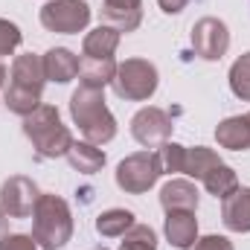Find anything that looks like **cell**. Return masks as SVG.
Here are the masks:
<instances>
[{
    "instance_id": "cell-1",
    "label": "cell",
    "mask_w": 250,
    "mask_h": 250,
    "mask_svg": "<svg viewBox=\"0 0 250 250\" xmlns=\"http://www.w3.org/2000/svg\"><path fill=\"white\" fill-rule=\"evenodd\" d=\"M70 117L79 125L82 137L93 146H105L117 137V120L105 105V87L82 84L70 96Z\"/></svg>"
},
{
    "instance_id": "cell-2",
    "label": "cell",
    "mask_w": 250,
    "mask_h": 250,
    "mask_svg": "<svg viewBox=\"0 0 250 250\" xmlns=\"http://www.w3.org/2000/svg\"><path fill=\"white\" fill-rule=\"evenodd\" d=\"M23 134L35 146L38 157H47V160L64 157L67 148L73 146V137H70L67 125L62 123V114L53 105H41L29 117H23Z\"/></svg>"
},
{
    "instance_id": "cell-3",
    "label": "cell",
    "mask_w": 250,
    "mask_h": 250,
    "mask_svg": "<svg viewBox=\"0 0 250 250\" xmlns=\"http://www.w3.org/2000/svg\"><path fill=\"white\" fill-rule=\"evenodd\" d=\"M73 236V215L59 195H41L32 209V239L41 250H59Z\"/></svg>"
},
{
    "instance_id": "cell-4",
    "label": "cell",
    "mask_w": 250,
    "mask_h": 250,
    "mask_svg": "<svg viewBox=\"0 0 250 250\" xmlns=\"http://www.w3.org/2000/svg\"><path fill=\"white\" fill-rule=\"evenodd\" d=\"M157 67L148 62V59H125L120 67H117V76H114V93L120 99H128V102H146L154 96L157 90Z\"/></svg>"
},
{
    "instance_id": "cell-5",
    "label": "cell",
    "mask_w": 250,
    "mask_h": 250,
    "mask_svg": "<svg viewBox=\"0 0 250 250\" xmlns=\"http://www.w3.org/2000/svg\"><path fill=\"white\" fill-rule=\"evenodd\" d=\"M160 175H163V166L157 151H137V154H128L117 166V187L128 195H143L157 184Z\"/></svg>"
},
{
    "instance_id": "cell-6",
    "label": "cell",
    "mask_w": 250,
    "mask_h": 250,
    "mask_svg": "<svg viewBox=\"0 0 250 250\" xmlns=\"http://www.w3.org/2000/svg\"><path fill=\"white\" fill-rule=\"evenodd\" d=\"M90 23V6L84 0H47L41 9V26L59 35H79Z\"/></svg>"
},
{
    "instance_id": "cell-7",
    "label": "cell",
    "mask_w": 250,
    "mask_h": 250,
    "mask_svg": "<svg viewBox=\"0 0 250 250\" xmlns=\"http://www.w3.org/2000/svg\"><path fill=\"white\" fill-rule=\"evenodd\" d=\"M172 117L163 108H143L131 117V137L146 148H160L172 137Z\"/></svg>"
},
{
    "instance_id": "cell-8",
    "label": "cell",
    "mask_w": 250,
    "mask_h": 250,
    "mask_svg": "<svg viewBox=\"0 0 250 250\" xmlns=\"http://www.w3.org/2000/svg\"><path fill=\"white\" fill-rule=\"evenodd\" d=\"M230 47V32L227 23L218 18H201L192 26V50L204 62H218Z\"/></svg>"
},
{
    "instance_id": "cell-9",
    "label": "cell",
    "mask_w": 250,
    "mask_h": 250,
    "mask_svg": "<svg viewBox=\"0 0 250 250\" xmlns=\"http://www.w3.org/2000/svg\"><path fill=\"white\" fill-rule=\"evenodd\" d=\"M38 198H41V192L35 187V181H29L23 175H12L0 187V207L6 209L9 218H29Z\"/></svg>"
},
{
    "instance_id": "cell-10",
    "label": "cell",
    "mask_w": 250,
    "mask_h": 250,
    "mask_svg": "<svg viewBox=\"0 0 250 250\" xmlns=\"http://www.w3.org/2000/svg\"><path fill=\"white\" fill-rule=\"evenodd\" d=\"M99 18L117 32H134L143 21V0H102Z\"/></svg>"
},
{
    "instance_id": "cell-11",
    "label": "cell",
    "mask_w": 250,
    "mask_h": 250,
    "mask_svg": "<svg viewBox=\"0 0 250 250\" xmlns=\"http://www.w3.org/2000/svg\"><path fill=\"white\" fill-rule=\"evenodd\" d=\"M221 221L233 233H250V189L239 187L221 201Z\"/></svg>"
},
{
    "instance_id": "cell-12",
    "label": "cell",
    "mask_w": 250,
    "mask_h": 250,
    "mask_svg": "<svg viewBox=\"0 0 250 250\" xmlns=\"http://www.w3.org/2000/svg\"><path fill=\"white\" fill-rule=\"evenodd\" d=\"M44 73H47V82H56V84H67V82H73L76 76H79V56L73 53V50H67V47H53V50H47L44 56Z\"/></svg>"
},
{
    "instance_id": "cell-13",
    "label": "cell",
    "mask_w": 250,
    "mask_h": 250,
    "mask_svg": "<svg viewBox=\"0 0 250 250\" xmlns=\"http://www.w3.org/2000/svg\"><path fill=\"white\" fill-rule=\"evenodd\" d=\"M163 233H166V239H169L172 248L187 250L198 239V218H195V212H189V209H172V212H166Z\"/></svg>"
},
{
    "instance_id": "cell-14",
    "label": "cell",
    "mask_w": 250,
    "mask_h": 250,
    "mask_svg": "<svg viewBox=\"0 0 250 250\" xmlns=\"http://www.w3.org/2000/svg\"><path fill=\"white\" fill-rule=\"evenodd\" d=\"M9 84H21V87H29V90H41L44 93V84H47L44 59L35 56V53L18 56L15 64H12V82Z\"/></svg>"
},
{
    "instance_id": "cell-15",
    "label": "cell",
    "mask_w": 250,
    "mask_h": 250,
    "mask_svg": "<svg viewBox=\"0 0 250 250\" xmlns=\"http://www.w3.org/2000/svg\"><path fill=\"white\" fill-rule=\"evenodd\" d=\"M120 35L114 26H105L99 23L93 32L84 35V44H82V56L84 59H114L117 47H120Z\"/></svg>"
},
{
    "instance_id": "cell-16",
    "label": "cell",
    "mask_w": 250,
    "mask_h": 250,
    "mask_svg": "<svg viewBox=\"0 0 250 250\" xmlns=\"http://www.w3.org/2000/svg\"><path fill=\"white\" fill-rule=\"evenodd\" d=\"M215 140L221 148L230 151H248L250 148V123L248 117H227L215 128Z\"/></svg>"
},
{
    "instance_id": "cell-17",
    "label": "cell",
    "mask_w": 250,
    "mask_h": 250,
    "mask_svg": "<svg viewBox=\"0 0 250 250\" xmlns=\"http://www.w3.org/2000/svg\"><path fill=\"white\" fill-rule=\"evenodd\" d=\"M160 204H163V209L166 212H172V209H189V212H195L198 209V187L192 184V181H169L166 187L160 189Z\"/></svg>"
},
{
    "instance_id": "cell-18",
    "label": "cell",
    "mask_w": 250,
    "mask_h": 250,
    "mask_svg": "<svg viewBox=\"0 0 250 250\" xmlns=\"http://www.w3.org/2000/svg\"><path fill=\"white\" fill-rule=\"evenodd\" d=\"M67 160H70V166L76 169V172H82V175H96L102 166H105V151L99 148V146H93V143H87V140H73V146L67 148V154H64Z\"/></svg>"
},
{
    "instance_id": "cell-19",
    "label": "cell",
    "mask_w": 250,
    "mask_h": 250,
    "mask_svg": "<svg viewBox=\"0 0 250 250\" xmlns=\"http://www.w3.org/2000/svg\"><path fill=\"white\" fill-rule=\"evenodd\" d=\"M134 212L131 209H105L96 215V233L105 239H120L134 227Z\"/></svg>"
},
{
    "instance_id": "cell-20",
    "label": "cell",
    "mask_w": 250,
    "mask_h": 250,
    "mask_svg": "<svg viewBox=\"0 0 250 250\" xmlns=\"http://www.w3.org/2000/svg\"><path fill=\"white\" fill-rule=\"evenodd\" d=\"M117 67H120V64L114 62V59H82V67H79L82 84L105 87L108 82H114V76H117Z\"/></svg>"
},
{
    "instance_id": "cell-21",
    "label": "cell",
    "mask_w": 250,
    "mask_h": 250,
    "mask_svg": "<svg viewBox=\"0 0 250 250\" xmlns=\"http://www.w3.org/2000/svg\"><path fill=\"white\" fill-rule=\"evenodd\" d=\"M3 105L18 114V117H29L35 108H41V90H29V87H21V84H9L6 87V96H3Z\"/></svg>"
},
{
    "instance_id": "cell-22",
    "label": "cell",
    "mask_w": 250,
    "mask_h": 250,
    "mask_svg": "<svg viewBox=\"0 0 250 250\" xmlns=\"http://www.w3.org/2000/svg\"><path fill=\"white\" fill-rule=\"evenodd\" d=\"M204 187H207L209 195H215L218 201H224L230 192L239 189V178H236V172H233L227 163H218L215 169H209V172L204 175Z\"/></svg>"
},
{
    "instance_id": "cell-23",
    "label": "cell",
    "mask_w": 250,
    "mask_h": 250,
    "mask_svg": "<svg viewBox=\"0 0 250 250\" xmlns=\"http://www.w3.org/2000/svg\"><path fill=\"white\" fill-rule=\"evenodd\" d=\"M218 163H221V157H218L212 148H207V146H195V148H187L184 172H187L189 178H195V181H204V175H207L209 169H215Z\"/></svg>"
},
{
    "instance_id": "cell-24",
    "label": "cell",
    "mask_w": 250,
    "mask_h": 250,
    "mask_svg": "<svg viewBox=\"0 0 250 250\" xmlns=\"http://www.w3.org/2000/svg\"><path fill=\"white\" fill-rule=\"evenodd\" d=\"M230 90L242 102H250V53H245L239 62L230 67Z\"/></svg>"
},
{
    "instance_id": "cell-25",
    "label": "cell",
    "mask_w": 250,
    "mask_h": 250,
    "mask_svg": "<svg viewBox=\"0 0 250 250\" xmlns=\"http://www.w3.org/2000/svg\"><path fill=\"white\" fill-rule=\"evenodd\" d=\"M120 250H157V233L148 224H134L123 236Z\"/></svg>"
},
{
    "instance_id": "cell-26",
    "label": "cell",
    "mask_w": 250,
    "mask_h": 250,
    "mask_svg": "<svg viewBox=\"0 0 250 250\" xmlns=\"http://www.w3.org/2000/svg\"><path fill=\"white\" fill-rule=\"evenodd\" d=\"M157 157H160V166H163V172H184V160H187V146H178V143H166V146H160V151H157Z\"/></svg>"
},
{
    "instance_id": "cell-27",
    "label": "cell",
    "mask_w": 250,
    "mask_h": 250,
    "mask_svg": "<svg viewBox=\"0 0 250 250\" xmlns=\"http://www.w3.org/2000/svg\"><path fill=\"white\" fill-rule=\"evenodd\" d=\"M21 41H23V35H21L18 23L0 18V56H12L21 47Z\"/></svg>"
},
{
    "instance_id": "cell-28",
    "label": "cell",
    "mask_w": 250,
    "mask_h": 250,
    "mask_svg": "<svg viewBox=\"0 0 250 250\" xmlns=\"http://www.w3.org/2000/svg\"><path fill=\"white\" fill-rule=\"evenodd\" d=\"M0 250H41V248L26 233H6V236H0Z\"/></svg>"
},
{
    "instance_id": "cell-29",
    "label": "cell",
    "mask_w": 250,
    "mask_h": 250,
    "mask_svg": "<svg viewBox=\"0 0 250 250\" xmlns=\"http://www.w3.org/2000/svg\"><path fill=\"white\" fill-rule=\"evenodd\" d=\"M187 250H233V242L227 236H204V239H195Z\"/></svg>"
},
{
    "instance_id": "cell-30",
    "label": "cell",
    "mask_w": 250,
    "mask_h": 250,
    "mask_svg": "<svg viewBox=\"0 0 250 250\" xmlns=\"http://www.w3.org/2000/svg\"><path fill=\"white\" fill-rule=\"evenodd\" d=\"M160 3V9L166 12V15H178V12H184L187 9L189 0H157Z\"/></svg>"
},
{
    "instance_id": "cell-31",
    "label": "cell",
    "mask_w": 250,
    "mask_h": 250,
    "mask_svg": "<svg viewBox=\"0 0 250 250\" xmlns=\"http://www.w3.org/2000/svg\"><path fill=\"white\" fill-rule=\"evenodd\" d=\"M6 230H9V215H6V209L0 207V236H6Z\"/></svg>"
},
{
    "instance_id": "cell-32",
    "label": "cell",
    "mask_w": 250,
    "mask_h": 250,
    "mask_svg": "<svg viewBox=\"0 0 250 250\" xmlns=\"http://www.w3.org/2000/svg\"><path fill=\"white\" fill-rule=\"evenodd\" d=\"M3 84H6V67L0 64V87H3Z\"/></svg>"
},
{
    "instance_id": "cell-33",
    "label": "cell",
    "mask_w": 250,
    "mask_h": 250,
    "mask_svg": "<svg viewBox=\"0 0 250 250\" xmlns=\"http://www.w3.org/2000/svg\"><path fill=\"white\" fill-rule=\"evenodd\" d=\"M248 123H250V114H248Z\"/></svg>"
}]
</instances>
